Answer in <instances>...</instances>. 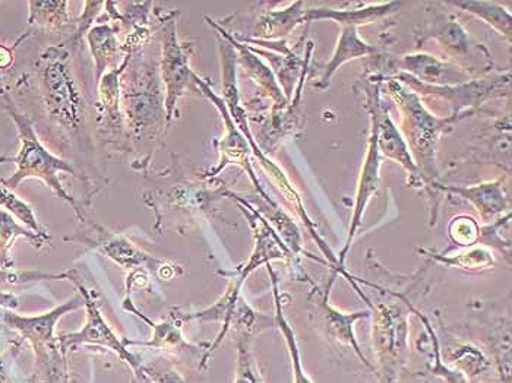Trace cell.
Here are the masks:
<instances>
[{
	"label": "cell",
	"instance_id": "6da1fadb",
	"mask_svg": "<svg viewBox=\"0 0 512 383\" xmlns=\"http://www.w3.org/2000/svg\"><path fill=\"white\" fill-rule=\"evenodd\" d=\"M385 82L388 96L393 98L398 112H400V132L409 147L417 169L425 177L429 188L434 192L436 183H439L438 150L439 139L442 135L450 134L453 126L464 117L435 115L426 107L416 93L393 77H381Z\"/></svg>",
	"mask_w": 512,
	"mask_h": 383
},
{
	"label": "cell",
	"instance_id": "7a4b0ae2",
	"mask_svg": "<svg viewBox=\"0 0 512 383\" xmlns=\"http://www.w3.org/2000/svg\"><path fill=\"white\" fill-rule=\"evenodd\" d=\"M0 109L5 110L14 125L17 126L18 139H20V148H18V154L14 157L17 170L9 179L0 180V182L6 188L14 191L24 180L39 179L47 188L52 189L58 198L74 210L81 223H85L87 220H85L77 201L66 192L65 186L60 182V173L75 176L74 167L68 161L47 150L46 145L41 142L39 135H37L33 123L18 109L14 98L8 91L0 96Z\"/></svg>",
	"mask_w": 512,
	"mask_h": 383
},
{
	"label": "cell",
	"instance_id": "3957f363",
	"mask_svg": "<svg viewBox=\"0 0 512 383\" xmlns=\"http://www.w3.org/2000/svg\"><path fill=\"white\" fill-rule=\"evenodd\" d=\"M41 101L50 119L68 132L82 129L87 115L84 94L72 66L69 46L49 47L37 63Z\"/></svg>",
	"mask_w": 512,
	"mask_h": 383
},
{
	"label": "cell",
	"instance_id": "277c9868",
	"mask_svg": "<svg viewBox=\"0 0 512 383\" xmlns=\"http://www.w3.org/2000/svg\"><path fill=\"white\" fill-rule=\"evenodd\" d=\"M372 309V340L378 363L374 372L379 383H398L409 351V315L413 313V306L398 296L397 302L381 303Z\"/></svg>",
	"mask_w": 512,
	"mask_h": 383
},
{
	"label": "cell",
	"instance_id": "5b68a950",
	"mask_svg": "<svg viewBox=\"0 0 512 383\" xmlns=\"http://www.w3.org/2000/svg\"><path fill=\"white\" fill-rule=\"evenodd\" d=\"M123 117L128 120L129 129L141 135L150 129H157L161 119H166L164 91L157 66L139 59H129L128 66L120 78Z\"/></svg>",
	"mask_w": 512,
	"mask_h": 383
},
{
	"label": "cell",
	"instance_id": "8992f818",
	"mask_svg": "<svg viewBox=\"0 0 512 383\" xmlns=\"http://www.w3.org/2000/svg\"><path fill=\"white\" fill-rule=\"evenodd\" d=\"M416 37L419 46L434 40L444 52L445 59L473 79L488 77L495 68L488 47L474 39L453 12H442L434 20L425 22Z\"/></svg>",
	"mask_w": 512,
	"mask_h": 383
},
{
	"label": "cell",
	"instance_id": "52a82bcc",
	"mask_svg": "<svg viewBox=\"0 0 512 383\" xmlns=\"http://www.w3.org/2000/svg\"><path fill=\"white\" fill-rule=\"evenodd\" d=\"M71 283L75 284V287L78 288V293L84 299L87 319H85V324L82 325L79 331L58 335L60 350L65 354H69L79 347H84V345H99V347L112 351L123 363L128 364L132 375H134L132 383H153L145 375L144 362H142L141 357L132 353L129 347H126L125 341L120 340L116 332L113 331L112 326L107 324L103 313H101L99 303L94 299L93 293L79 283L77 274L72 277Z\"/></svg>",
	"mask_w": 512,
	"mask_h": 383
},
{
	"label": "cell",
	"instance_id": "ba28073f",
	"mask_svg": "<svg viewBox=\"0 0 512 383\" xmlns=\"http://www.w3.org/2000/svg\"><path fill=\"white\" fill-rule=\"evenodd\" d=\"M161 56L158 65L161 84L164 88V110L166 126L169 128L178 112L180 98L198 90L195 72L191 69V44L180 41L175 15H170L160 28Z\"/></svg>",
	"mask_w": 512,
	"mask_h": 383
},
{
	"label": "cell",
	"instance_id": "9c48e42d",
	"mask_svg": "<svg viewBox=\"0 0 512 383\" xmlns=\"http://www.w3.org/2000/svg\"><path fill=\"white\" fill-rule=\"evenodd\" d=\"M401 84L416 93L420 100H434L436 103L447 104L451 110L450 116L466 117L473 115L477 107L482 106L485 101L491 98L501 97V91L510 85L511 72H499L488 77L472 79L466 84L447 85V87H436V85L423 84L407 74L391 75Z\"/></svg>",
	"mask_w": 512,
	"mask_h": 383
},
{
	"label": "cell",
	"instance_id": "30bf717a",
	"mask_svg": "<svg viewBox=\"0 0 512 383\" xmlns=\"http://www.w3.org/2000/svg\"><path fill=\"white\" fill-rule=\"evenodd\" d=\"M93 230L85 233L84 237H79V242L99 250L101 255L109 258L110 261L118 264L119 267L128 269V271H147L153 272L157 277L163 280H172L182 274V269L173 262L166 259L154 258L150 253L144 252L134 243L129 242L126 237L112 231L103 229L97 224L90 223Z\"/></svg>",
	"mask_w": 512,
	"mask_h": 383
},
{
	"label": "cell",
	"instance_id": "8fae6325",
	"mask_svg": "<svg viewBox=\"0 0 512 383\" xmlns=\"http://www.w3.org/2000/svg\"><path fill=\"white\" fill-rule=\"evenodd\" d=\"M195 85H197L198 90L217 107L221 119H223L224 122V134L221 136L220 142H218L220 161H218L214 169H211L210 172L207 173V176L216 177L229 166L240 167L243 172L248 174L249 179L254 183L256 192L262 196V199H264L267 204L276 205V202L262 189L261 183H259L258 177H256L251 161V145H249L248 139L245 138V135L239 131V128H237L235 122H233L232 116H230L223 98L218 97L217 94L211 90L210 85L205 82V79L198 77V75H195Z\"/></svg>",
	"mask_w": 512,
	"mask_h": 383
},
{
	"label": "cell",
	"instance_id": "7c38bea8",
	"mask_svg": "<svg viewBox=\"0 0 512 383\" xmlns=\"http://www.w3.org/2000/svg\"><path fill=\"white\" fill-rule=\"evenodd\" d=\"M381 79L375 82L368 90V109L371 116V129H369L368 150H366L365 160H363L362 170H360L359 180H357V189L355 195V207H353L352 223H350L349 236H347L346 245L338 256V265L344 271L347 253L352 248L353 240L357 230L362 226L363 214L366 207L371 202L381 182V154L378 148V123H376L375 96L381 88Z\"/></svg>",
	"mask_w": 512,
	"mask_h": 383
},
{
	"label": "cell",
	"instance_id": "4fadbf2b",
	"mask_svg": "<svg viewBox=\"0 0 512 383\" xmlns=\"http://www.w3.org/2000/svg\"><path fill=\"white\" fill-rule=\"evenodd\" d=\"M375 109H376V123H378V148L379 154L387 160L394 161L400 164L407 174H409V183L413 188H419L420 191L425 192L431 201V226H435L436 218H438V205L439 198L436 192L429 188L428 182L425 177L417 169L414 163L412 154H410L409 147L401 135L400 129L395 125L394 120L391 119L390 109L382 103L381 90L375 96Z\"/></svg>",
	"mask_w": 512,
	"mask_h": 383
},
{
	"label": "cell",
	"instance_id": "5bb4252c",
	"mask_svg": "<svg viewBox=\"0 0 512 383\" xmlns=\"http://www.w3.org/2000/svg\"><path fill=\"white\" fill-rule=\"evenodd\" d=\"M338 277L337 272H334L333 277H331L330 283L328 286L321 290V288L316 287L314 293H312L311 299H309V303H311L312 316H316V322H318L319 329L327 335L330 340L335 341V343L340 345H346V347L352 348L355 351L357 357H359L360 362L365 364L369 370L374 372V364L369 362L366 359L363 351L360 350V345L357 343L355 325L356 322L362 321V319L369 318L371 313L368 310H360V312L346 313L341 312L340 309L331 305L330 302V291L331 287H333L335 278Z\"/></svg>",
	"mask_w": 512,
	"mask_h": 383
},
{
	"label": "cell",
	"instance_id": "9a60e30c",
	"mask_svg": "<svg viewBox=\"0 0 512 383\" xmlns=\"http://www.w3.org/2000/svg\"><path fill=\"white\" fill-rule=\"evenodd\" d=\"M82 306H84V299L78 293L68 302L39 315L25 316L15 313L14 310L2 309V319L3 324L17 332L21 343H28L31 348H36L58 341L55 331L60 319Z\"/></svg>",
	"mask_w": 512,
	"mask_h": 383
},
{
	"label": "cell",
	"instance_id": "2e32d148",
	"mask_svg": "<svg viewBox=\"0 0 512 383\" xmlns=\"http://www.w3.org/2000/svg\"><path fill=\"white\" fill-rule=\"evenodd\" d=\"M391 69H395V74L401 72L423 84L436 85V87L466 84L473 79L450 60L425 52L401 56L400 59L394 60Z\"/></svg>",
	"mask_w": 512,
	"mask_h": 383
},
{
	"label": "cell",
	"instance_id": "e0dca14e",
	"mask_svg": "<svg viewBox=\"0 0 512 383\" xmlns=\"http://www.w3.org/2000/svg\"><path fill=\"white\" fill-rule=\"evenodd\" d=\"M435 189L438 192L453 193V195L469 201L479 214L480 220L488 226L510 214V199H508L507 192H505L504 179L491 180V182L466 186V188L444 186L441 183H436Z\"/></svg>",
	"mask_w": 512,
	"mask_h": 383
},
{
	"label": "cell",
	"instance_id": "ac0fdd59",
	"mask_svg": "<svg viewBox=\"0 0 512 383\" xmlns=\"http://www.w3.org/2000/svg\"><path fill=\"white\" fill-rule=\"evenodd\" d=\"M401 8V2L366 3L355 9L309 8L305 11L303 24L315 21H334L341 27H362L374 24L395 14Z\"/></svg>",
	"mask_w": 512,
	"mask_h": 383
},
{
	"label": "cell",
	"instance_id": "d6986e66",
	"mask_svg": "<svg viewBox=\"0 0 512 383\" xmlns=\"http://www.w3.org/2000/svg\"><path fill=\"white\" fill-rule=\"evenodd\" d=\"M132 53H126L125 60L120 66L106 72L99 81V117L101 126L110 136L122 135L125 117L122 112V91H120V78L128 66Z\"/></svg>",
	"mask_w": 512,
	"mask_h": 383
},
{
	"label": "cell",
	"instance_id": "ffe728a7",
	"mask_svg": "<svg viewBox=\"0 0 512 383\" xmlns=\"http://www.w3.org/2000/svg\"><path fill=\"white\" fill-rule=\"evenodd\" d=\"M119 27L104 18V22L91 27L87 33L88 49L94 62L96 81L99 82L106 72L118 68L125 60L126 52L118 40Z\"/></svg>",
	"mask_w": 512,
	"mask_h": 383
},
{
	"label": "cell",
	"instance_id": "44dd1931",
	"mask_svg": "<svg viewBox=\"0 0 512 383\" xmlns=\"http://www.w3.org/2000/svg\"><path fill=\"white\" fill-rule=\"evenodd\" d=\"M226 34L230 43L235 47L237 66H240L245 71L246 77L256 82L262 93L273 101L276 112H283L284 109H287L290 103L284 96L283 90H281L276 75L271 71L270 66L265 65L246 44L240 43L235 37L230 36L227 31Z\"/></svg>",
	"mask_w": 512,
	"mask_h": 383
},
{
	"label": "cell",
	"instance_id": "7402d4cb",
	"mask_svg": "<svg viewBox=\"0 0 512 383\" xmlns=\"http://www.w3.org/2000/svg\"><path fill=\"white\" fill-rule=\"evenodd\" d=\"M376 53H378V49L372 44L366 43L359 36V28L341 27L340 37H338L333 56H331L330 62L321 66V75H319L318 81L314 82V87L321 91L327 90V88H330V82L335 72L341 66L355 59L374 56Z\"/></svg>",
	"mask_w": 512,
	"mask_h": 383
},
{
	"label": "cell",
	"instance_id": "603a6c76",
	"mask_svg": "<svg viewBox=\"0 0 512 383\" xmlns=\"http://www.w3.org/2000/svg\"><path fill=\"white\" fill-rule=\"evenodd\" d=\"M123 309L135 313L145 324L153 328V338H151V341L144 343V341L123 340L126 347H131V345L137 347L138 345V347L158 348V350L172 354V356H179V354L183 353H197V347L186 343L182 331H180V326L176 325V321H164L160 322V324H153L144 313L139 312L137 307H135L131 296H126L125 300H123Z\"/></svg>",
	"mask_w": 512,
	"mask_h": 383
},
{
	"label": "cell",
	"instance_id": "cb8c5ba5",
	"mask_svg": "<svg viewBox=\"0 0 512 383\" xmlns=\"http://www.w3.org/2000/svg\"><path fill=\"white\" fill-rule=\"evenodd\" d=\"M305 2L289 3L286 8L264 11L254 27V40L281 41L293 33L305 17Z\"/></svg>",
	"mask_w": 512,
	"mask_h": 383
},
{
	"label": "cell",
	"instance_id": "d4e9b609",
	"mask_svg": "<svg viewBox=\"0 0 512 383\" xmlns=\"http://www.w3.org/2000/svg\"><path fill=\"white\" fill-rule=\"evenodd\" d=\"M31 350L34 364L30 383H71L68 354L60 350L58 341Z\"/></svg>",
	"mask_w": 512,
	"mask_h": 383
},
{
	"label": "cell",
	"instance_id": "484cf974",
	"mask_svg": "<svg viewBox=\"0 0 512 383\" xmlns=\"http://www.w3.org/2000/svg\"><path fill=\"white\" fill-rule=\"evenodd\" d=\"M27 239L34 248L41 249L50 242L49 234H37L18 223L11 214L0 210V269L14 271L15 262L11 256L12 246L18 239Z\"/></svg>",
	"mask_w": 512,
	"mask_h": 383
},
{
	"label": "cell",
	"instance_id": "4316f807",
	"mask_svg": "<svg viewBox=\"0 0 512 383\" xmlns=\"http://www.w3.org/2000/svg\"><path fill=\"white\" fill-rule=\"evenodd\" d=\"M268 274H270L271 283H273L274 291V302H276V324L277 328L280 329L283 334L284 341L287 344V351H289L290 363H292L293 379L295 383H314L309 378L308 373L303 369L302 357H300L299 345H297L296 335L293 332L292 326L287 321L286 316L283 313V306H281L280 290H278V281L276 272L273 267L267 265Z\"/></svg>",
	"mask_w": 512,
	"mask_h": 383
},
{
	"label": "cell",
	"instance_id": "83f0119b",
	"mask_svg": "<svg viewBox=\"0 0 512 383\" xmlns=\"http://www.w3.org/2000/svg\"><path fill=\"white\" fill-rule=\"evenodd\" d=\"M447 5L469 12L474 17L479 18L486 24L491 25L493 30L498 31L502 37L508 41L512 39V17L511 12L507 11L501 3L498 2H448Z\"/></svg>",
	"mask_w": 512,
	"mask_h": 383
},
{
	"label": "cell",
	"instance_id": "f1b7e54d",
	"mask_svg": "<svg viewBox=\"0 0 512 383\" xmlns=\"http://www.w3.org/2000/svg\"><path fill=\"white\" fill-rule=\"evenodd\" d=\"M69 2H28V24L41 30L55 31L68 27Z\"/></svg>",
	"mask_w": 512,
	"mask_h": 383
},
{
	"label": "cell",
	"instance_id": "f546056e",
	"mask_svg": "<svg viewBox=\"0 0 512 383\" xmlns=\"http://www.w3.org/2000/svg\"><path fill=\"white\" fill-rule=\"evenodd\" d=\"M429 256L447 267L463 269V271H486L496 265L492 250L486 246L464 248L453 256L436 255V253H429Z\"/></svg>",
	"mask_w": 512,
	"mask_h": 383
},
{
	"label": "cell",
	"instance_id": "4dcf8cb0",
	"mask_svg": "<svg viewBox=\"0 0 512 383\" xmlns=\"http://www.w3.org/2000/svg\"><path fill=\"white\" fill-rule=\"evenodd\" d=\"M254 337L248 334H237L236 338V373L233 383H265L259 372L254 351H252Z\"/></svg>",
	"mask_w": 512,
	"mask_h": 383
},
{
	"label": "cell",
	"instance_id": "1f68e13d",
	"mask_svg": "<svg viewBox=\"0 0 512 383\" xmlns=\"http://www.w3.org/2000/svg\"><path fill=\"white\" fill-rule=\"evenodd\" d=\"M0 208L11 214L15 220L21 221L22 226L34 231V233L46 234V230L41 227L39 220H37L33 207L27 204L24 199H21L12 189L6 188L2 182H0Z\"/></svg>",
	"mask_w": 512,
	"mask_h": 383
},
{
	"label": "cell",
	"instance_id": "d6a6232c",
	"mask_svg": "<svg viewBox=\"0 0 512 383\" xmlns=\"http://www.w3.org/2000/svg\"><path fill=\"white\" fill-rule=\"evenodd\" d=\"M448 236L455 245L461 246V248H472L480 242L482 227L470 215H457L450 221Z\"/></svg>",
	"mask_w": 512,
	"mask_h": 383
},
{
	"label": "cell",
	"instance_id": "836d02e7",
	"mask_svg": "<svg viewBox=\"0 0 512 383\" xmlns=\"http://www.w3.org/2000/svg\"><path fill=\"white\" fill-rule=\"evenodd\" d=\"M75 271L41 272V271H2L0 269V287L21 286V284L36 283V281H71Z\"/></svg>",
	"mask_w": 512,
	"mask_h": 383
},
{
	"label": "cell",
	"instance_id": "e575fe53",
	"mask_svg": "<svg viewBox=\"0 0 512 383\" xmlns=\"http://www.w3.org/2000/svg\"><path fill=\"white\" fill-rule=\"evenodd\" d=\"M144 372L153 383H189L178 370L173 367H164L160 363L144 364Z\"/></svg>",
	"mask_w": 512,
	"mask_h": 383
},
{
	"label": "cell",
	"instance_id": "d590c367",
	"mask_svg": "<svg viewBox=\"0 0 512 383\" xmlns=\"http://www.w3.org/2000/svg\"><path fill=\"white\" fill-rule=\"evenodd\" d=\"M104 3L106 2H85L84 12L79 17L77 24V33H75L74 41H79L82 36H87L88 31L91 30V25L99 20L101 9H103Z\"/></svg>",
	"mask_w": 512,
	"mask_h": 383
},
{
	"label": "cell",
	"instance_id": "8d00e7d4",
	"mask_svg": "<svg viewBox=\"0 0 512 383\" xmlns=\"http://www.w3.org/2000/svg\"><path fill=\"white\" fill-rule=\"evenodd\" d=\"M435 367H434V373L436 376H441L442 379H444L445 383H469L467 381L466 376H464V373L458 372V370L448 369L447 366H445L444 363H442L441 360V353H439V344L438 340H436L435 337Z\"/></svg>",
	"mask_w": 512,
	"mask_h": 383
},
{
	"label": "cell",
	"instance_id": "74e56055",
	"mask_svg": "<svg viewBox=\"0 0 512 383\" xmlns=\"http://www.w3.org/2000/svg\"><path fill=\"white\" fill-rule=\"evenodd\" d=\"M21 344H15L14 347L9 348L5 353L0 354V383H8L9 381V370H11L12 360L17 357L18 351H20Z\"/></svg>",
	"mask_w": 512,
	"mask_h": 383
},
{
	"label": "cell",
	"instance_id": "f35d334b",
	"mask_svg": "<svg viewBox=\"0 0 512 383\" xmlns=\"http://www.w3.org/2000/svg\"><path fill=\"white\" fill-rule=\"evenodd\" d=\"M14 47L5 46V44H0V71H6V69L11 68L12 63H14ZM6 93L5 85H3L2 78H0V96Z\"/></svg>",
	"mask_w": 512,
	"mask_h": 383
},
{
	"label": "cell",
	"instance_id": "ab89813d",
	"mask_svg": "<svg viewBox=\"0 0 512 383\" xmlns=\"http://www.w3.org/2000/svg\"><path fill=\"white\" fill-rule=\"evenodd\" d=\"M20 306V300L15 294L0 291V307L2 309L15 310Z\"/></svg>",
	"mask_w": 512,
	"mask_h": 383
},
{
	"label": "cell",
	"instance_id": "60d3db41",
	"mask_svg": "<svg viewBox=\"0 0 512 383\" xmlns=\"http://www.w3.org/2000/svg\"><path fill=\"white\" fill-rule=\"evenodd\" d=\"M5 163H14V157H8V155H0V166Z\"/></svg>",
	"mask_w": 512,
	"mask_h": 383
}]
</instances>
